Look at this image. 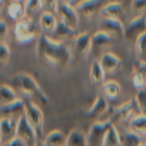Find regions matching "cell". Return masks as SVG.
<instances>
[{
	"label": "cell",
	"mask_w": 146,
	"mask_h": 146,
	"mask_svg": "<svg viewBox=\"0 0 146 146\" xmlns=\"http://www.w3.org/2000/svg\"><path fill=\"white\" fill-rule=\"evenodd\" d=\"M17 137L23 139V141L26 143V146H36V144L40 143L38 134H36L35 127L29 124V120L26 119V115L21 117L19 122H17Z\"/></svg>",
	"instance_id": "cell-8"
},
{
	"label": "cell",
	"mask_w": 146,
	"mask_h": 146,
	"mask_svg": "<svg viewBox=\"0 0 146 146\" xmlns=\"http://www.w3.org/2000/svg\"><path fill=\"white\" fill-rule=\"evenodd\" d=\"M144 137H146V134H144Z\"/></svg>",
	"instance_id": "cell-46"
},
{
	"label": "cell",
	"mask_w": 146,
	"mask_h": 146,
	"mask_svg": "<svg viewBox=\"0 0 146 146\" xmlns=\"http://www.w3.org/2000/svg\"><path fill=\"white\" fill-rule=\"evenodd\" d=\"M112 125V122H93L90 131H88V144L90 146H103L105 141V134L108 131V127Z\"/></svg>",
	"instance_id": "cell-9"
},
{
	"label": "cell",
	"mask_w": 146,
	"mask_h": 146,
	"mask_svg": "<svg viewBox=\"0 0 146 146\" xmlns=\"http://www.w3.org/2000/svg\"><path fill=\"white\" fill-rule=\"evenodd\" d=\"M102 19H120L122 16V4L119 2H107L102 9Z\"/></svg>",
	"instance_id": "cell-20"
},
{
	"label": "cell",
	"mask_w": 146,
	"mask_h": 146,
	"mask_svg": "<svg viewBox=\"0 0 146 146\" xmlns=\"http://www.w3.org/2000/svg\"><path fill=\"white\" fill-rule=\"evenodd\" d=\"M143 35H146V17L144 16H139V17H134L131 19L127 24H125V31H124V38L127 41H137Z\"/></svg>",
	"instance_id": "cell-6"
},
{
	"label": "cell",
	"mask_w": 146,
	"mask_h": 146,
	"mask_svg": "<svg viewBox=\"0 0 146 146\" xmlns=\"http://www.w3.org/2000/svg\"><path fill=\"white\" fill-rule=\"evenodd\" d=\"M74 50L79 55L86 57L91 52V35H88V33H78V36L74 38Z\"/></svg>",
	"instance_id": "cell-18"
},
{
	"label": "cell",
	"mask_w": 146,
	"mask_h": 146,
	"mask_svg": "<svg viewBox=\"0 0 146 146\" xmlns=\"http://www.w3.org/2000/svg\"><path fill=\"white\" fill-rule=\"evenodd\" d=\"M36 146H46V144H45V143H43V141H40V143H38V144H36Z\"/></svg>",
	"instance_id": "cell-41"
},
{
	"label": "cell",
	"mask_w": 146,
	"mask_h": 146,
	"mask_svg": "<svg viewBox=\"0 0 146 146\" xmlns=\"http://www.w3.org/2000/svg\"><path fill=\"white\" fill-rule=\"evenodd\" d=\"M58 2H69V0H58Z\"/></svg>",
	"instance_id": "cell-42"
},
{
	"label": "cell",
	"mask_w": 146,
	"mask_h": 146,
	"mask_svg": "<svg viewBox=\"0 0 146 146\" xmlns=\"http://www.w3.org/2000/svg\"><path fill=\"white\" fill-rule=\"evenodd\" d=\"M11 86L17 91V93H24L26 96H29V98H33V100H38L40 103H43V105H48V96L43 93V90L40 88V84H38V81L31 76V74H28V72H19V74H16L14 78H12V81H11Z\"/></svg>",
	"instance_id": "cell-2"
},
{
	"label": "cell",
	"mask_w": 146,
	"mask_h": 146,
	"mask_svg": "<svg viewBox=\"0 0 146 146\" xmlns=\"http://www.w3.org/2000/svg\"><path fill=\"white\" fill-rule=\"evenodd\" d=\"M14 36H16L17 43H31V41H35L36 40V26H35L33 19L23 17L19 23H16Z\"/></svg>",
	"instance_id": "cell-3"
},
{
	"label": "cell",
	"mask_w": 146,
	"mask_h": 146,
	"mask_svg": "<svg viewBox=\"0 0 146 146\" xmlns=\"http://www.w3.org/2000/svg\"><path fill=\"white\" fill-rule=\"evenodd\" d=\"M102 88H103V96L107 100H115L120 96V84L117 81H107L103 83Z\"/></svg>",
	"instance_id": "cell-25"
},
{
	"label": "cell",
	"mask_w": 146,
	"mask_h": 146,
	"mask_svg": "<svg viewBox=\"0 0 146 146\" xmlns=\"http://www.w3.org/2000/svg\"><path fill=\"white\" fill-rule=\"evenodd\" d=\"M86 0H69V4L72 5V7H78V5H81V4H84Z\"/></svg>",
	"instance_id": "cell-40"
},
{
	"label": "cell",
	"mask_w": 146,
	"mask_h": 146,
	"mask_svg": "<svg viewBox=\"0 0 146 146\" xmlns=\"http://www.w3.org/2000/svg\"><path fill=\"white\" fill-rule=\"evenodd\" d=\"M38 11H43L41 0H26V4H24V17L33 19V16H35Z\"/></svg>",
	"instance_id": "cell-30"
},
{
	"label": "cell",
	"mask_w": 146,
	"mask_h": 146,
	"mask_svg": "<svg viewBox=\"0 0 146 146\" xmlns=\"http://www.w3.org/2000/svg\"><path fill=\"white\" fill-rule=\"evenodd\" d=\"M76 36H78V29H74V28H70V26L64 24L62 21H58L55 31H53L52 35H48V38H50L52 41H55V43H64V45H65L67 40L76 38Z\"/></svg>",
	"instance_id": "cell-12"
},
{
	"label": "cell",
	"mask_w": 146,
	"mask_h": 146,
	"mask_svg": "<svg viewBox=\"0 0 146 146\" xmlns=\"http://www.w3.org/2000/svg\"><path fill=\"white\" fill-rule=\"evenodd\" d=\"M41 5H43L45 12H53L55 14L57 5H58V0H41Z\"/></svg>",
	"instance_id": "cell-37"
},
{
	"label": "cell",
	"mask_w": 146,
	"mask_h": 146,
	"mask_svg": "<svg viewBox=\"0 0 146 146\" xmlns=\"http://www.w3.org/2000/svg\"><path fill=\"white\" fill-rule=\"evenodd\" d=\"M2 146H26V143H24L23 139H19V137H14L12 141L5 143V144H2Z\"/></svg>",
	"instance_id": "cell-38"
},
{
	"label": "cell",
	"mask_w": 146,
	"mask_h": 146,
	"mask_svg": "<svg viewBox=\"0 0 146 146\" xmlns=\"http://www.w3.org/2000/svg\"><path fill=\"white\" fill-rule=\"evenodd\" d=\"M7 16H9L12 21L19 23V21L24 17V4H21V2H12V4H9V5H7Z\"/></svg>",
	"instance_id": "cell-27"
},
{
	"label": "cell",
	"mask_w": 146,
	"mask_h": 146,
	"mask_svg": "<svg viewBox=\"0 0 146 146\" xmlns=\"http://www.w3.org/2000/svg\"><path fill=\"white\" fill-rule=\"evenodd\" d=\"M57 24H58V19H57V14H53V12H41L38 17V26L43 31V35H46V36L55 31Z\"/></svg>",
	"instance_id": "cell-16"
},
{
	"label": "cell",
	"mask_w": 146,
	"mask_h": 146,
	"mask_svg": "<svg viewBox=\"0 0 146 146\" xmlns=\"http://www.w3.org/2000/svg\"><path fill=\"white\" fill-rule=\"evenodd\" d=\"M134 98H136V102H137V107H139L141 115H146V90L137 91Z\"/></svg>",
	"instance_id": "cell-34"
},
{
	"label": "cell",
	"mask_w": 146,
	"mask_h": 146,
	"mask_svg": "<svg viewBox=\"0 0 146 146\" xmlns=\"http://www.w3.org/2000/svg\"><path fill=\"white\" fill-rule=\"evenodd\" d=\"M19 93L11 86V84H0V107L4 105H11L19 102Z\"/></svg>",
	"instance_id": "cell-19"
},
{
	"label": "cell",
	"mask_w": 146,
	"mask_h": 146,
	"mask_svg": "<svg viewBox=\"0 0 146 146\" xmlns=\"http://www.w3.org/2000/svg\"><path fill=\"white\" fill-rule=\"evenodd\" d=\"M105 70H103V67L100 65V62L98 60H93V64H91V67H90V81L95 84V86H103V83H105Z\"/></svg>",
	"instance_id": "cell-23"
},
{
	"label": "cell",
	"mask_w": 146,
	"mask_h": 146,
	"mask_svg": "<svg viewBox=\"0 0 146 146\" xmlns=\"http://www.w3.org/2000/svg\"><path fill=\"white\" fill-rule=\"evenodd\" d=\"M143 144V139L139 134H134L131 131L120 134V146H141Z\"/></svg>",
	"instance_id": "cell-28"
},
{
	"label": "cell",
	"mask_w": 146,
	"mask_h": 146,
	"mask_svg": "<svg viewBox=\"0 0 146 146\" xmlns=\"http://www.w3.org/2000/svg\"><path fill=\"white\" fill-rule=\"evenodd\" d=\"M131 81H132V86L136 88V91H143V90H146V83H144V79L137 74V72H134V70H132Z\"/></svg>",
	"instance_id": "cell-35"
},
{
	"label": "cell",
	"mask_w": 146,
	"mask_h": 146,
	"mask_svg": "<svg viewBox=\"0 0 146 146\" xmlns=\"http://www.w3.org/2000/svg\"><path fill=\"white\" fill-rule=\"evenodd\" d=\"M136 115H141V112H139L136 98H132V100L115 107V112H113V117H112V124L113 122H127L129 124Z\"/></svg>",
	"instance_id": "cell-4"
},
{
	"label": "cell",
	"mask_w": 146,
	"mask_h": 146,
	"mask_svg": "<svg viewBox=\"0 0 146 146\" xmlns=\"http://www.w3.org/2000/svg\"><path fill=\"white\" fill-rule=\"evenodd\" d=\"M100 31L110 35L112 38H124L125 26L120 23V19H102L100 21Z\"/></svg>",
	"instance_id": "cell-13"
},
{
	"label": "cell",
	"mask_w": 146,
	"mask_h": 146,
	"mask_svg": "<svg viewBox=\"0 0 146 146\" xmlns=\"http://www.w3.org/2000/svg\"><path fill=\"white\" fill-rule=\"evenodd\" d=\"M65 146H90L88 144V136L79 129H72L67 134V144Z\"/></svg>",
	"instance_id": "cell-24"
},
{
	"label": "cell",
	"mask_w": 146,
	"mask_h": 146,
	"mask_svg": "<svg viewBox=\"0 0 146 146\" xmlns=\"http://www.w3.org/2000/svg\"><path fill=\"white\" fill-rule=\"evenodd\" d=\"M26 115V103L23 100L11 103V105H4L0 107V119H12V120H19L21 117Z\"/></svg>",
	"instance_id": "cell-11"
},
{
	"label": "cell",
	"mask_w": 146,
	"mask_h": 146,
	"mask_svg": "<svg viewBox=\"0 0 146 146\" xmlns=\"http://www.w3.org/2000/svg\"><path fill=\"white\" fill-rule=\"evenodd\" d=\"M105 4H107L105 0H86L84 4H81V5L76 7V11H78L79 16H83L86 19H91L93 16H96L98 12H102V9L105 7Z\"/></svg>",
	"instance_id": "cell-14"
},
{
	"label": "cell",
	"mask_w": 146,
	"mask_h": 146,
	"mask_svg": "<svg viewBox=\"0 0 146 146\" xmlns=\"http://www.w3.org/2000/svg\"><path fill=\"white\" fill-rule=\"evenodd\" d=\"M5 35H7V24L0 19V43L4 41V38H5Z\"/></svg>",
	"instance_id": "cell-39"
},
{
	"label": "cell",
	"mask_w": 146,
	"mask_h": 146,
	"mask_svg": "<svg viewBox=\"0 0 146 146\" xmlns=\"http://www.w3.org/2000/svg\"><path fill=\"white\" fill-rule=\"evenodd\" d=\"M136 50H137V60L146 62V35H143L136 41Z\"/></svg>",
	"instance_id": "cell-31"
},
{
	"label": "cell",
	"mask_w": 146,
	"mask_h": 146,
	"mask_svg": "<svg viewBox=\"0 0 146 146\" xmlns=\"http://www.w3.org/2000/svg\"><path fill=\"white\" fill-rule=\"evenodd\" d=\"M141 146H146V143H143V144H141Z\"/></svg>",
	"instance_id": "cell-45"
},
{
	"label": "cell",
	"mask_w": 146,
	"mask_h": 146,
	"mask_svg": "<svg viewBox=\"0 0 146 146\" xmlns=\"http://www.w3.org/2000/svg\"><path fill=\"white\" fill-rule=\"evenodd\" d=\"M131 11H132V14H136V17L143 16L146 12V0H132L131 2Z\"/></svg>",
	"instance_id": "cell-32"
},
{
	"label": "cell",
	"mask_w": 146,
	"mask_h": 146,
	"mask_svg": "<svg viewBox=\"0 0 146 146\" xmlns=\"http://www.w3.org/2000/svg\"><path fill=\"white\" fill-rule=\"evenodd\" d=\"M17 122L12 119H0V137H2V144L12 141L17 137Z\"/></svg>",
	"instance_id": "cell-15"
},
{
	"label": "cell",
	"mask_w": 146,
	"mask_h": 146,
	"mask_svg": "<svg viewBox=\"0 0 146 146\" xmlns=\"http://www.w3.org/2000/svg\"><path fill=\"white\" fill-rule=\"evenodd\" d=\"M103 146H120V134L119 131L115 129V125L112 124L105 134V141H103Z\"/></svg>",
	"instance_id": "cell-29"
},
{
	"label": "cell",
	"mask_w": 146,
	"mask_h": 146,
	"mask_svg": "<svg viewBox=\"0 0 146 146\" xmlns=\"http://www.w3.org/2000/svg\"><path fill=\"white\" fill-rule=\"evenodd\" d=\"M112 41H113V38L110 35H107V33H103V31L98 29L91 36V53L93 55H103L105 50L112 45Z\"/></svg>",
	"instance_id": "cell-10"
},
{
	"label": "cell",
	"mask_w": 146,
	"mask_h": 146,
	"mask_svg": "<svg viewBox=\"0 0 146 146\" xmlns=\"http://www.w3.org/2000/svg\"><path fill=\"white\" fill-rule=\"evenodd\" d=\"M43 143H45L46 146H65V144H67V136H65L62 131L53 129V131H50V132L43 137Z\"/></svg>",
	"instance_id": "cell-22"
},
{
	"label": "cell",
	"mask_w": 146,
	"mask_h": 146,
	"mask_svg": "<svg viewBox=\"0 0 146 146\" xmlns=\"http://www.w3.org/2000/svg\"><path fill=\"white\" fill-rule=\"evenodd\" d=\"M26 119H28L29 124L35 127L38 137L41 139V137H43V124H45V117H43L41 108H40L35 102L26 103Z\"/></svg>",
	"instance_id": "cell-7"
},
{
	"label": "cell",
	"mask_w": 146,
	"mask_h": 146,
	"mask_svg": "<svg viewBox=\"0 0 146 146\" xmlns=\"http://www.w3.org/2000/svg\"><path fill=\"white\" fill-rule=\"evenodd\" d=\"M132 70H134V72H137V74L144 79V83H146V62H143V60H137V58H136Z\"/></svg>",
	"instance_id": "cell-36"
},
{
	"label": "cell",
	"mask_w": 146,
	"mask_h": 146,
	"mask_svg": "<svg viewBox=\"0 0 146 146\" xmlns=\"http://www.w3.org/2000/svg\"><path fill=\"white\" fill-rule=\"evenodd\" d=\"M36 53H38V58L48 65H69L70 58H72V53H70L67 45L55 43L46 35L38 36Z\"/></svg>",
	"instance_id": "cell-1"
},
{
	"label": "cell",
	"mask_w": 146,
	"mask_h": 146,
	"mask_svg": "<svg viewBox=\"0 0 146 146\" xmlns=\"http://www.w3.org/2000/svg\"><path fill=\"white\" fill-rule=\"evenodd\" d=\"M11 58V48L7 46V43H0V67H4Z\"/></svg>",
	"instance_id": "cell-33"
},
{
	"label": "cell",
	"mask_w": 146,
	"mask_h": 146,
	"mask_svg": "<svg viewBox=\"0 0 146 146\" xmlns=\"http://www.w3.org/2000/svg\"><path fill=\"white\" fill-rule=\"evenodd\" d=\"M129 131L139 136L146 134V115H136L131 122H129Z\"/></svg>",
	"instance_id": "cell-26"
},
{
	"label": "cell",
	"mask_w": 146,
	"mask_h": 146,
	"mask_svg": "<svg viewBox=\"0 0 146 146\" xmlns=\"http://www.w3.org/2000/svg\"><path fill=\"white\" fill-rule=\"evenodd\" d=\"M110 105H108V100L105 98V96H98L95 102H93V105H91V108L88 110V117H93V119H100L105 112H107V108H108Z\"/></svg>",
	"instance_id": "cell-21"
},
{
	"label": "cell",
	"mask_w": 146,
	"mask_h": 146,
	"mask_svg": "<svg viewBox=\"0 0 146 146\" xmlns=\"http://www.w3.org/2000/svg\"><path fill=\"white\" fill-rule=\"evenodd\" d=\"M108 2H117V0H108Z\"/></svg>",
	"instance_id": "cell-44"
},
{
	"label": "cell",
	"mask_w": 146,
	"mask_h": 146,
	"mask_svg": "<svg viewBox=\"0 0 146 146\" xmlns=\"http://www.w3.org/2000/svg\"><path fill=\"white\" fill-rule=\"evenodd\" d=\"M0 146H2V137H0Z\"/></svg>",
	"instance_id": "cell-43"
},
{
	"label": "cell",
	"mask_w": 146,
	"mask_h": 146,
	"mask_svg": "<svg viewBox=\"0 0 146 146\" xmlns=\"http://www.w3.org/2000/svg\"><path fill=\"white\" fill-rule=\"evenodd\" d=\"M98 62H100V65L103 67L105 74H112V72H115V70L120 67V64H122L120 58H119L115 53H112V52H105L103 55H100Z\"/></svg>",
	"instance_id": "cell-17"
},
{
	"label": "cell",
	"mask_w": 146,
	"mask_h": 146,
	"mask_svg": "<svg viewBox=\"0 0 146 146\" xmlns=\"http://www.w3.org/2000/svg\"><path fill=\"white\" fill-rule=\"evenodd\" d=\"M55 14H57V19H58V21H62L64 24H67V26H70V28L78 29L79 14H78L76 7H72L69 2H58Z\"/></svg>",
	"instance_id": "cell-5"
}]
</instances>
